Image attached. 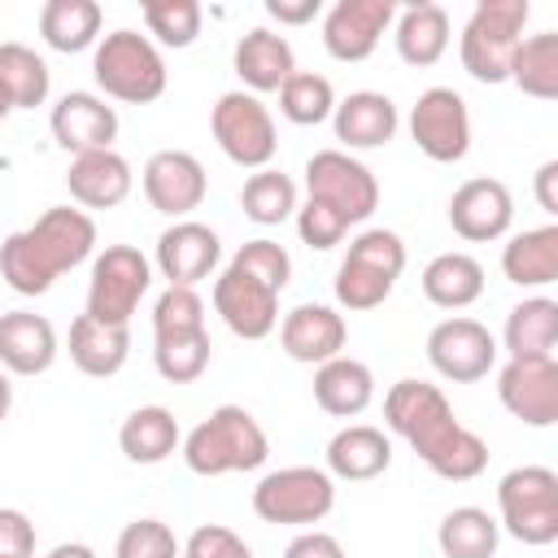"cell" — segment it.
<instances>
[{
  "mask_svg": "<svg viewBox=\"0 0 558 558\" xmlns=\"http://www.w3.org/2000/svg\"><path fill=\"white\" fill-rule=\"evenodd\" d=\"M96 248V222L83 209L52 205L31 227L4 235L0 244V279L17 296H44L57 275L87 262Z\"/></svg>",
  "mask_w": 558,
  "mask_h": 558,
  "instance_id": "cell-1",
  "label": "cell"
},
{
  "mask_svg": "<svg viewBox=\"0 0 558 558\" xmlns=\"http://www.w3.org/2000/svg\"><path fill=\"white\" fill-rule=\"evenodd\" d=\"M266 458H270V440L244 405H218L183 436V462L192 475L205 480L231 471H257Z\"/></svg>",
  "mask_w": 558,
  "mask_h": 558,
  "instance_id": "cell-2",
  "label": "cell"
},
{
  "mask_svg": "<svg viewBox=\"0 0 558 558\" xmlns=\"http://www.w3.org/2000/svg\"><path fill=\"white\" fill-rule=\"evenodd\" d=\"M532 17V4L527 0H480L462 26V39H458V57H462V70L475 78V83H506L510 78V57L523 39V26Z\"/></svg>",
  "mask_w": 558,
  "mask_h": 558,
  "instance_id": "cell-3",
  "label": "cell"
},
{
  "mask_svg": "<svg viewBox=\"0 0 558 558\" xmlns=\"http://www.w3.org/2000/svg\"><path fill=\"white\" fill-rule=\"evenodd\" d=\"M405 270V244L388 227H366L349 240V253L336 270V301L353 314L375 310L392 296L397 279Z\"/></svg>",
  "mask_w": 558,
  "mask_h": 558,
  "instance_id": "cell-4",
  "label": "cell"
},
{
  "mask_svg": "<svg viewBox=\"0 0 558 558\" xmlns=\"http://www.w3.org/2000/svg\"><path fill=\"white\" fill-rule=\"evenodd\" d=\"M96 87L126 105H153L166 92V57L140 31H109L92 57Z\"/></svg>",
  "mask_w": 558,
  "mask_h": 558,
  "instance_id": "cell-5",
  "label": "cell"
},
{
  "mask_svg": "<svg viewBox=\"0 0 558 558\" xmlns=\"http://www.w3.org/2000/svg\"><path fill=\"white\" fill-rule=\"evenodd\" d=\"M384 423L432 466L440 458V449L462 432V423L453 418L449 397L436 384L423 379H397L384 397Z\"/></svg>",
  "mask_w": 558,
  "mask_h": 558,
  "instance_id": "cell-6",
  "label": "cell"
},
{
  "mask_svg": "<svg viewBox=\"0 0 558 558\" xmlns=\"http://www.w3.org/2000/svg\"><path fill=\"white\" fill-rule=\"evenodd\" d=\"M497 527L523 545L558 541V475L549 466H514L497 480Z\"/></svg>",
  "mask_w": 558,
  "mask_h": 558,
  "instance_id": "cell-7",
  "label": "cell"
},
{
  "mask_svg": "<svg viewBox=\"0 0 558 558\" xmlns=\"http://www.w3.org/2000/svg\"><path fill=\"white\" fill-rule=\"evenodd\" d=\"M336 506V480L323 466H279L257 480L253 514L279 527H310L323 523Z\"/></svg>",
  "mask_w": 558,
  "mask_h": 558,
  "instance_id": "cell-8",
  "label": "cell"
},
{
  "mask_svg": "<svg viewBox=\"0 0 558 558\" xmlns=\"http://www.w3.org/2000/svg\"><path fill=\"white\" fill-rule=\"evenodd\" d=\"M148 288H153V262L131 244H109L92 262L87 310L83 314L96 318V323L126 327L131 314L140 310V301L148 296Z\"/></svg>",
  "mask_w": 558,
  "mask_h": 558,
  "instance_id": "cell-9",
  "label": "cell"
},
{
  "mask_svg": "<svg viewBox=\"0 0 558 558\" xmlns=\"http://www.w3.org/2000/svg\"><path fill=\"white\" fill-rule=\"evenodd\" d=\"M209 131H214L222 157L244 166V170H266L275 148H279V131H275L270 109L244 87L218 96V105L209 113Z\"/></svg>",
  "mask_w": 558,
  "mask_h": 558,
  "instance_id": "cell-10",
  "label": "cell"
},
{
  "mask_svg": "<svg viewBox=\"0 0 558 558\" xmlns=\"http://www.w3.org/2000/svg\"><path fill=\"white\" fill-rule=\"evenodd\" d=\"M305 192H310V201H323L327 209H336L349 227L366 222L379 205V183H375L371 166H362L344 148H323L305 161Z\"/></svg>",
  "mask_w": 558,
  "mask_h": 558,
  "instance_id": "cell-11",
  "label": "cell"
},
{
  "mask_svg": "<svg viewBox=\"0 0 558 558\" xmlns=\"http://www.w3.org/2000/svg\"><path fill=\"white\" fill-rule=\"evenodd\" d=\"M410 140L418 144L423 157L453 166L471 153V113L466 100L453 87H427L418 92L410 109Z\"/></svg>",
  "mask_w": 558,
  "mask_h": 558,
  "instance_id": "cell-12",
  "label": "cell"
},
{
  "mask_svg": "<svg viewBox=\"0 0 558 558\" xmlns=\"http://www.w3.org/2000/svg\"><path fill=\"white\" fill-rule=\"evenodd\" d=\"M427 362L440 379H453V384H475L493 371L497 362V340L484 323L475 318H440L432 331H427Z\"/></svg>",
  "mask_w": 558,
  "mask_h": 558,
  "instance_id": "cell-13",
  "label": "cell"
},
{
  "mask_svg": "<svg viewBox=\"0 0 558 558\" xmlns=\"http://www.w3.org/2000/svg\"><path fill=\"white\" fill-rule=\"evenodd\" d=\"M501 405L527 427L558 423V357H510L497 375Z\"/></svg>",
  "mask_w": 558,
  "mask_h": 558,
  "instance_id": "cell-14",
  "label": "cell"
},
{
  "mask_svg": "<svg viewBox=\"0 0 558 558\" xmlns=\"http://www.w3.org/2000/svg\"><path fill=\"white\" fill-rule=\"evenodd\" d=\"M218 257H222L218 231L196 222V218H179L157 235V257L153 262L166 279V288H196L201 279L214 275Z\"/></svg>",
  "mask_w": 558,
  "mask_h": 558,
  "instance_id": "cell-15",
  "label": "cell"
},
{
  "mask_svg": "<svg viewBox=\"0 0 558 558\" xmlns=\"http://www.w3.org/2000/svg\"><path fill=\"white\" fill-rule=\"evenodd\" d=\"M392 17H397L392 0H336L323 17V48L336 61H366L379 48Z\"/></svg>",
  "mask_w": 558,
  "mask_h": 558,
  "instance_id": "cell-16",
  "label": "cell"
},
{
  "mask_svg": "<svg viewBox=\"0 0 558 558\" xmlns=\"http://www.w3.org/2000/svg\"><path fill=\"white\" fill-rule=\"evenodd\" d=\"M144 201L157 209V214H170V218H183L192 214L205 192H209V179H205V166L183 153V148H161L144 161Z\"/></svg>",
  "mask_w": 558,
  "mask_h": 558,
  "instance_id": "cell-17",
  "label": "cell"
},
{
  "mask_svg": "<svg viewBox=\"0 0 558 558\" xmlns=\"http://www.w3.org/2000/svg\"><path fill=\"white\" fill-rule=\"evenodd\" d=\"M514 222V196L501 179H466L453 196H449V227L471 240V244H488V240H501Z\"/></svg>",
  "mask_w": 558,
  "mask_h": 558,
  "instance_id": "cell-18",
  "label": "cell"
},
{
  "mask_svg": "<svg viewBox=\"0 0 558 558\" xmlns=\"http://www.w3.org/2000/svg\"><path fill=\"white\" fill-rule=\"evenodd\" d=\"M214 310L227 323V331L240 340H266L279 327V292L231 266L214 279Z\"/></svg>",
  "mask_w": 558,
  "mask_h": 558,
  "instance_id": "cell-19",
  "label": "cell"
},
{
  "mask_svg": "<svg viewBox=\"0 0 558 558\" xmlns=\"http://www.w3.org/2000/svg\"><path fill=\"white\" fill-rule=\"evenodd\" d=\"M52 140L83 157V153H100V148H113L118 140V113L113 105H105V96L96 92H65L57 105H52Z\"/></svg>",
  "mask_w": 558,
  "mask_h": 558,
  "instance_id": "cell-20",
  "label": "cell"
},
{
  "mask_svg": "<svg viewBox=\"0 0 558 558\" xmlns=\"http://www.w3.org/2000/svg\"><path fill=\"white\" fill-rule=\"evenodd\" d=\"M344 336H349V327L331 305H296L279 318L283 353L292 362H305V366H323V362L340 357Z\"/></svg>",
  "mask_w": 558,
  "mask_h": 558,
  "instance_id": "cell-21",
  "label": "cell"
},
{
  "mask_svg": "<svg viewBox=\"0 0 558 558\" xmlns=\"http://www.w3.org/2000/svg\"><path fill=\"white\" fill-rule=\"evenodd\" d=\"M52 362H57V331L44 314H31V310L0 314V371L44 375Z\"/></svg>",
  "mask_w": 558,
  "mask_h": 558,
  "instance_id": "cell-22",
  "label": "cell"
},
{
  "mask_svg": "<svg viewBox=\"0 0 558 558\" xmlns=\"http://www.w3.org/2000/svg\"><path fill=\"white\" fill-rule=\"evenodd\" d=\"M131 183H135L131 161L122 153H113V148L83 153L65 170V187H70V196L83 209H113V205H122L131 196Z\"/></svg>",
  "mask_w": 558,
  "mask_h": 558,
  "instance_id": "cell-23",
  "label": "cell"
},
{
  "mask_svg": "<svg viewBox=\"0 0 558 558\" xmlns=\"http://www.w3.org/2000/svg\"><path fill=\"white\" fill-rule=\"evenodd\" d=\"M231 65L240 74V83L257 96V92H279L292 74H296V57H292V44L266 26H253L235 39V52H231Z\"/></svg>",
  "mask_w": 558,
  "mask_h": 558,
  "instance_id": "cell-24",
  "label": "cell"
},
{
  "mask_svg": "<svg viewBox=\"0 0 558 558\" xmlns=\"http://www.w3.org/2000/svg\"><path fill=\"white\" fill-rule=\"evenodd\" d=\"M331 126H336V140L349 153V148H379V144H388L397 135L401 118H397V105L384 92H349L344 100H336Z\"/></svg>",
  "mask_w": 558,
  "mask_h": 558,
  "instance_id": "cell-25",
  "label": "cell"
},
{
  "mask_svg": "<svg viewBox=\"0 0 558 558\" xmlns=\"http://www.w3.org/2000/svg\"><path fill=\"white\" fill-rule=\"evenodd\" d=\"M392 466V440L371 423H349L327 440V475L331 480H375Z\"/></svg>",
  "mask_w": 558,
  "mask_h": 558,
  "instance_id": "cell-26",
  "label": "cell"
},
{
  "mask_svg": "<svg viewBox=\"0 0 558 558\" xmlns=\"http://www.w3.org/2000/svg\"><path fill=\"white\" fill-rule=\"evenodd\" d=\"M314 401H318V410H327L336 418H357L375 401L371 366L357 357H344V353L314 366Z\"/></svg>",
  "mask_w": 558,
  "mask_h": 558,
  "instance_id": "cell-27",
  "label": "cell"
},
{
  "mask_svg": "<svg viewBox=\"0 0 558 558\" xmlns=\"http://www.w3.org/2000/svg\"><path fill=\"white\" fill-rule=\"evenodd\" d=\"M131 357V331L113 327V323H96L87 314H78L70 323V362L92 375V379H109L126 366Z\"/></svg>",
  "mask_w": 558,
  "mask_h": 558,
  "instance_id": "cell-28",
  "label": "cell"
},
{
  "mask_svg": "<svg viewBox=\"0 0 558 558\" xmlns=\"http://www.w3.org/2000/svg\"><path fill=\"white\" fill-rule=\"evenodd\" d=\"M392 22H397V35H392L397 39V57L405 65L423 70V65H436L445 57V48H449V13L440 4H432V0L405 4Z\"/></svg>",
  "mask_w": 558,
  "mask_h": 558,
  "instance_id": "cell-29",
  "label": "cell"
},
{
  "mask_svg": "<svg viewBox=\"0 0 558 558\" xmlns=\"http://www.w3.org/2000/svg\"><path fill=\"white\" fill-rule=\"evenodd\" d=\"M501 275L514 288H545L558 279V227H532L506 240L501 248Z\"/></svg>",
  "mask_w": 558,
  "mask_h": 558,
  "instance_id": "cell-30",
  "label": "cell"
},
{
  "mask_svg": "<svg viewBox=\"0 0 558 558\" xmlns=\"http://www.w3.org/2000/svg\"><path fill=\"white\" fill-rule=\"evenodd\" d=\"M118 445L135 466H157L183 445V432H179V418L166 405H140L122 418Z\"/></svg>",
  "mask_w": 558,
  "mask_h": 558,
  "instance_id": "cell-31",
  "label": "cell"
},
{
  "mask_svg": "<svg viewBox=\"0 0 558 558\" xmlns=\"http://www.w3.org/2000/svg\"><path fill=\"white\" fill-rule=\"evenodd\" d=\"M418 283L436 310H466L484 296V266L471 253H440L423 266Z\"/></svg>",
  "mask_w": 558,
  "mask_h": 558,
  "instance_id": "cell-32",
  "label": "cell"
},
{
  "mask_svg": "<svg viewBox=\"0 0 558 558\" xmlns=\"http://www.w3.org/2000/svg\"><path fill=\"white\" fill-rule=\"evenodd\" d=\"M501 344L510 357H554L558 349V301L523 296L501 327Z\"/></svg>",
  "mask_w": 558,
  "mask_h": 558,
  "instance_id": "cell-33",
  "label": "cell"
},
{
  "mask_svg": "<svg viewBox=\"0 0 558 558\" xmlns=\"http://www.w3.org/2000/svg\"><path fill=\"white\" fill-rule=\"evenodd\" d=\"M100 4L96 0H48L39 9V35L57 52H83L100 39Z\"/></svg>",
  "mask_w": 558,
  "mask_h": 558,
  "instance_id": "cell-34",
  "label": "cell"
},
{
  "mask_svg": "<svg viewBox=\"0 0 558 558\" xmlns=\"http://www.w3.org/2000/svg\"><path fill=\"white\" fill-rule=\"evenodd\" d=\"M497 541H501V527L480 506H458L436 527V545L445 558H493Z\"/></svg>",
  "mask_w": 558,
  "mask_h": 558,
  "instance_id": "cell-35",
  "label": "cell"
},
{
  "mask_svg": "<svg viewBox=\"0 0 558 558\" xmlns=\"http://www.w3.org/2000/svg\"><path fill=\"white\" fill-rule=\"evenodd\" d=\"M510 83L536 100L558 96V31H541V35L519 39V48L510 57Z\"/></svg>",
  "mask_w": 558,
  "mask_h": 558,
  "instance_id": "cell-36",
  "label": "cell"
},
{
  "mask_svg": "<svg viewBox=\"0 0 558 558\" xmlns=\"http://www.w3.org/2000/svg\"><path fill=\"white\" fill-rule=\"evenodd\" d=\"M0 87L13 100V109H35L48 100L52 70L48 61L26 44H0Z\"/></svg>",
  "mask_w": 558,
  "mask_h": 558,
  "instance_id": "cell-37",
  "label": "cell"
},
{
  "mask_svg": "<svg viewBox=\"0 0 558 558\" xmlns=\"http://www.w3.org/2000/svg\"><path fill=\"white\" fill-rule=\"evenodd\" d=\"M240 205H244V218H253L257 227H279L283 218L296 214V183L283 174V170H257L244 179V192H240Z\"/></svg>",
  "mask_w": 558,
  "mask_h": 558,
  "instance_id": "cell-38",
  "label": "cell"
},
{
  "mask_svg": "<svg viewBox=\"0 0 558 558\" xmlns=\"http://www.w3.org/2000/svg\"><path fill=\"white\" fill-rule=\"evenodd\" d=\"M336 109V92H331V78L314 74V70H296L283 87H279V113L296 126H318L327 122Z\"/></svg>",
  "mask_w": 558,
  "mask_h": 558,
  "instance_id": "cell-39",
  "label": "cell"
},
{
  "mask_svg": "<svg viewBox=\"0 0 558 558\" xmlns=\"http://www.w3.org/2000/svg\"><path fill=\"white\" fill-rule=\"evenodd\" d=\"M144 22L161 48H192L205 13L196 0H144Z\"/></svg>",
  "mask_w": 558,
  "mask_h": 558,
  "instance_id": "cell-40",
  "label": "cell"
},
{
  "mask_svg": "<svg viewBox=\"0 0 558 558\" xmlns=\"http://www.w3.org/2000/svg\"><path fill=\"white\" fill-rule=\"evenodd\" d=\"M205 331V301L196 288H166L153 301V340H179Z\"/></svg>",
  "mask_w": 558,
  "mask_h": 558,
  "instance_id": "cell-41",
  "label": "cell"
},
{
  "mask_svg": "<svg viewBox=\"0 0 558 558\" xmlns=\"http://www.w3.org/2000/svg\"><path fill=\"white\" fill-rule=\"evenodd\" d=\"M209 331L179 336V340H153V366L166 384H192L209 366Z\"/></svg>",
  "mask_w": 558,
  "mask_h": 558,
  "instance_id": "cell-42",
  "label": "cell"
},
{
  "mask_svg": "<svg viewBox=\"0 0 558 558\" xmlns=\"http://www.w3.org/2000/svg\"><path fill=\"white\" fill-rule=\"evenodd\" d=\"M227 266L240 270V275H248V279H257V283H266L270 292H283L288 279H292V257L275 240H248V244H240Z\"/></svg>",
  "mask_w": 558,
  "mask_h": 558,
  "instance_id": "cell-43",
  "label": "cell"
},
{
  "mask_svg": "<svg viewBox=\"0 0 558 558\" xmlns=\"http://www.w3.org/2000/svg\"><path fill=\"white\" fill-rule=\"evenodd\" d=\"M179 541L161 519H135L118 536V558H179Z\"/></svg>",
  "mask_w": 558,
  "mask_h": 558,
  "instance_id": "cell-44",
  "label": "cell"
},
{
  "mask_svg": "<svg viewBox=\"0 0 558 558\" xmlns=\"http://www.w3.org/2000/svg\"><path fill=\"white\" fill-rule=\"evenodd\" d=\"M344 231H349V222L336 209H327L323 201L296 205V235H301V244H310V248L323 253V248H336L344 240Z\"/></svg>",
  "mask_w": 558,
  "mask_h": 558,
  "instance_id": "cell-45",
  "label": "cell"
},
{
  "mask_svg": "<svg viewBox=\"0 0 558 558\" xmlns=\"http://www.w3.org/2000/svg\"><path fill=\"white\" fill-rule=\"evenodd\" d=\"M179 558H253V549H248L231 527H222V523H201V527L183 541Z\"/></svg>",
  "mask_w": 558,
  "mask_h": 558,
  "instance_id": "cell-46",
  "label": "cell"
},
{
  "mask_svg": "<svg viewBox=\"0 0 558 558\" xmlns=\"http://www.w3.org/2000/svg\"><path fill=\"white\" fill-rule=\"evenodd\" d=\"M0 558H35V523L13 506H0Z\"/></svg>",
  "mask_w": 558,
  "mask_h": 558,
  "instance_id": "cell-47",
  "label": "cell"
},
{
  "mask_svg": "<svg viewBox=\"0 0 558 558\" xmlns=\"http://www.w3.org/2000/svg\"><path fill=\"white\" fill-rule=\"evenodd\" d=\"M283 558H344V545H340L331 532L310 527V532H301V536H292V541H288Z\"/></svg>",
  "mask_w": 558,
  "mask_h": 558,
  "instance_id": "cell-48",
  "label": "cell"
},
{
  "mask_svg": "<svg viewBox=\"0 0 558 558\" xmlns=\"http://www.w3.org/2000/svg\"><path fill=\"white\" fill-rule=\"evenodd\" d=\"M318 0H266V13L279 22V26H305L318 17Z\"/></svg>",
  "mask_w": 558,
  "mask_h": 558,
  "instance_id": "cell-49",
  "label": "cell"
},
{
  "mask_svg": "<svg viewBox=\"0 0 558 558\" xmlns=\"http://www.w3.org/2000/svg\"><path fill=\"white\" fill-rule=\"evenodd\" d=\"M536 201L545 214H558V161H545L536 170Z\"/></svg>",
  "mask_w": 558,
  "mask_h": 558,
  "instance_id": "cell-50",
  "label": "cell"
},
{
  "mask_svg": "<svg viewBox=\"0 0 558 558\" xmlns=\"http://www.w3.org/2000/svg\"><path fill=\"white\" fill-rule=\"evenodd\" d=\"M48 558H96V549L83 541H61L57 549H48Z\"/></svg>",
  "mask_w": 558,
  "mask_h": 558,
  "instance_id": "cell-51",
  "label": "cell"
},
{
  "mask_svg": "<svg viewBox=\"0 0 558 558\" xmlns=\"http://www.w3.org/2000/svg\"><path fill=\"white\" fill-rule=\"evenodd\" d=\"M9 405H13V384H9V371H0V423L9 418Z\"/></svg>",
  "mask_w": 558,
  "mask_h": 558,
  "instance_id": "cell-52",
  "label": "cell"
},
{
  "mask_svg": "<svg viewBox=\"0 0 558 558\" xmlns=\"http://www.w3.org/2000/svg\"><path fill=\"white\" fill-rule=\"evenodd\" d=\"M9 113H13V100H9V96H4V87H0V122H4Z\"/></svg>",
  "mask_w": 558,
  "mask_h": 558,
  "instance_id": "cell-53",
  "label": "cell"
}]
</instances>
